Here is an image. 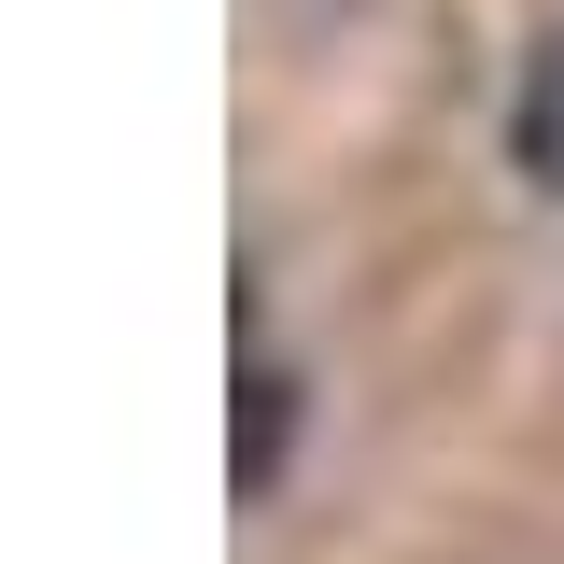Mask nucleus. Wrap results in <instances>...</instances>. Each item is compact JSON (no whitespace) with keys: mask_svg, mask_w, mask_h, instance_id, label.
I'll list each match as a JSON object with an SVG mask.
<instances>
[{"mask_svg":"<svg viewBox=\"0 0 564 564\" xmlns=\"http://www.w3.org/2000/svg\"><path fill=\"white\" fill-rule=\"evenodd\" d=\"M508 155H522V184H551V198H564V29L536 43V70H522V113H508Z\"/></svg>","mask_w":564,"mask_h":564,"instance_id":"f257e3e1","label":"nucleus"}]
</instances>
